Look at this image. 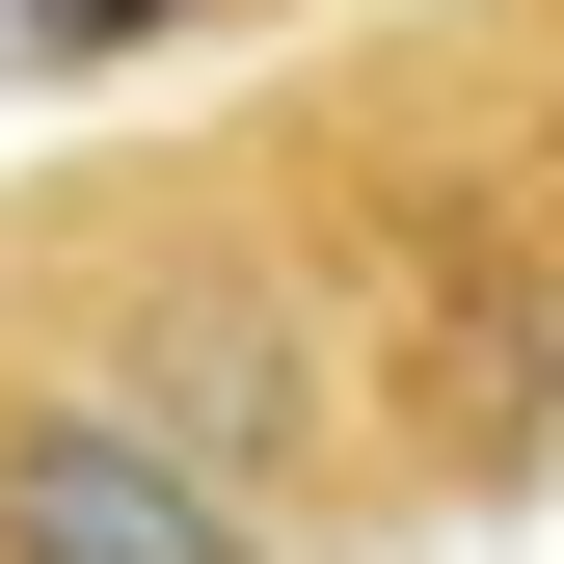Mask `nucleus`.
Wrapping results in <instances>:
<instances>
[{
    "label": "nucleus",
    "instance_id": "obj_1",
    "mask_svg": "<svg viewBox=\"0 0 564 564\" xmlns=\"http://www.w3.org/2000/svg\"><path fill=\"white\" fill-rule=\"evenodd\" d=\"M0 349L108 377L134 431H188L269 511H403L377 484V349H349V269H323V188L296 162H54L0 188Z\"/></svg>",
    "mask_w": 564,
    "mask_h": 564
},
{
    "label": "nucleus",
    "instance_id": "obj_2",
    "mask_svg": "<svg viewBox=\"0 0 564 564\" xmlns=\"http://www.w3.org/2000/svg\"><path fill=\"white\" fill-rule=\"evenodd\" d=\"M0 564H296V511L216 484L188 431H134L108 377L0 349Z\"/></svg>",
    "mask_w": 564,
    "mask_h": 564
}]
</instances>
